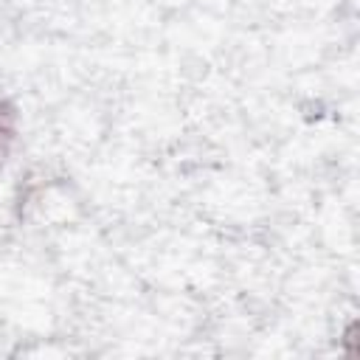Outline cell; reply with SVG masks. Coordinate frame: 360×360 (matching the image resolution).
I'll return each mask as SVG.
<instances>
[{
    "label": "cell",
    "instance_id": "1",
    "mask_svg": "<svg viewBox=\"0 0 360 360\" xmlns=\"http://www.w3.org/2000/svg\"><path fill=\"white\" fill-rule=\"evenodd\" d=\"M17 129H20V115L17 107L0 96V160L8 158V152L17 143Z\"/></svg>",
    "mask_w": 360,
    "mask_h": 360
}]
</instances>
